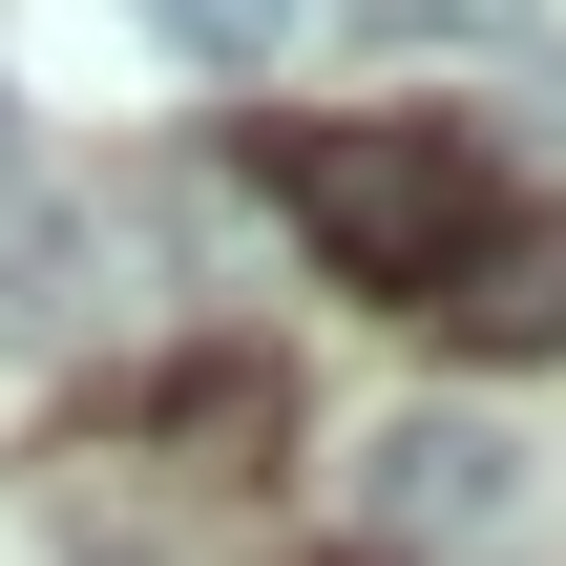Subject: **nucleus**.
I'll return each mask as SVG.
<instances>
[{"label": "nucleus", "instance_id": "nucleus-1", "mask_svg": "<svg viewBox=\"0 0 566 566\" xmlns=\"http://www.w3.org/2000/svg\"><path fill=\"white\" fill-rule=\"evenodd\" d=\"M294 231L378 294H441L483 231V147L462 126H294Z\"/></svg>", "mask_w": 566, "mask_h": 566}, {"label": "nucleus", "instance_id": "nucleus-2", "mask_svg": "<svg viewBox=\"0 0 566 566\" xmlns=\"http://www.w3.org/2000/svg\"><path fill=\"white\" fill-rule=\"evenodd\" d=\"M504 483H525V462H504L483 420H441V399H420V420H378L357 525H378V546H483V525H504Z\"/></svg>", "mask_w": 566, "mask_h": 566}, {"label": "nucleus", "instance_id": "nucleus-3", "mask_svg": "<svg viewBox=\"0 0 566 566\" xmlns=\"http://www.w3.org/2000/svg\"><path fill=\"white\" fill-rule=\"evenodd\" d=\"M441 336H462V357H566V210L462 231V273H441Z\"/></svg>", "mask_w": 566, "mask_h": 566}, {"label": "nucleus", "instance_id": "nucleus-4", "mask_svg": "<svg viewBox=\"0 0 566 566\" xmlns=\"http://www.w3.org/2000/svg\"><path fill=\"white\" fill-rule=\"evenodd\" d=\"M273 420H294V378H273V357H189V378H168V441H189V462H252Z\"/></svg>", "mask_w": 566, "mask_h": 566}, {"label": "nucleus", "instance_id": "nucleus-5", "mask_svg": "<svg viewBox=\"0 0 566 566\" xmlns=\"http://www.w3.org/2000/svg\"><path fill=\"white\" fill-rule=\"evenodd\" d=\"M294 21H315V0H147V42H168V63H273Z\"/></svg>", "mask_w": 566, "mask_h": 566}, {"label": "nucleus", "instance_id": "nucleus-6", "mask_svg": "<svg viewBox=\"0 0 566 566\" xmlns=\"http://www.w3.org/2000/svg\"><path fill=\"white\" fill-rule=\"evenodd\" d=\"M504 21H546V0H357V42H399V63L420 42H504Z\"/></svg>", "mask_w": 566, "mask_h": 566}]
</instances>
